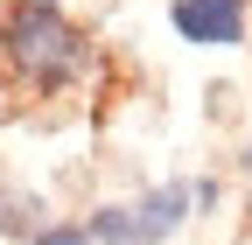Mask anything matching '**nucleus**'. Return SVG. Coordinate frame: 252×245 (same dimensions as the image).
<instances>
[{
	"mask_svg": "<svg viewBox=\"0 0 252 245\" xmlns=\"http://www.w3.org/2000/svg\"><path fill=\"white\" fill-rule=\"evenodd\" d=\"M7 56H14L21 77H35V84H63V77L84 63V42H77V28L63 21L56 7H21V14L7 21Z\"/></svg>",
	"mask_w": 252,
	"mask_h": 245,
	"instance_id": "nucleus-1",
	"label": "nucleus"
},
{
	"mask_svg": "<svg viewBox=\"0 0 252 245\" xmlns=\"http://www.w3.org/2000/svg\"><path fill=\"white\" fill-rule=\"evenodd\" d=\"M196 189H154L147 203H126V210H98V224H91V238H105V245H154V238H168L182 224V210Z\"/></svg>",
	"mask_w": 252,
	"mask_h": 245,
	"instance_id": "nucleus-2",
	"label": "nucleus"
},
{
	"mask_svg": "<svg viewBox=\"0 0 252 245\" xmlns=\"http://www.w3.org/2000/svg\"><path fill=\"white\" fill-rule=\"evenodd\" d=\"M175 35L203 42V49L238 42L245 35V0H175Z\"/></svg>",
	"mask_w": 252,
	"mask_h": 245,
	"instance_id": "nucleus-3",
	"label": "nucleus"
},
{
	"mask_svg": "<svg viewBox=\"0 0 252 245\" xmlns=\"http://www.w3.org/2000/svg\"><path fill=\"white\" fill-rule=\"evenodd\" d=\"M35 245H91V231H77V224H49V231H35Z\"/></svg>",
	"mask_w": 252,
	"mask_h": 245,
	"instance_id": "nucleus-4",
	"label": "nucleus"
},
{
	"mask_svg": "<svg viewBox=\"0 0 252 245\" xmlns=\"http://www.w3.org/2000/svg\"><path fill=\"white\" fill-rule=\"evenodd\" d=\"M245 168H252V154H245Z\"/></svg>",
	"mask_w": 252,
	"mask_h": 245,
	"instance_id": "nucleus-5",
	"label": "nucleus"
}]
</instances>
